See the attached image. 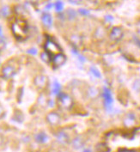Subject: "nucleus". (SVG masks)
<instances>
[{
  "label": "nucleus",
  "instance_id": "nucleus-13",
  "mask_svg": "<svg viewBox=\"0 0 140 152\" xmlns=\"http://www.w3.org/2000/svg\"><path fill=\"white\" fill-rule=\"evenodd\" d=\"M36 141L39 143H46L47 141V136L44 132H40L36 135Z\"/></svg>",
  "mask_w": 140,
  "mask_h": 152
},
{
  "label": "nucleus",
  "instance_id": "nucleus-26",
  "mask_svg": "<svg viewBox=\"0 0 140 152\" xmlns=\"http://www.w3.org/2000/svg\"><path fill=\"white\" fill-rule=\"evenodd\" d=\"M83 152H91V151H90V150H85V151H84Z\"/></svg>",
  "mask_w": 140,
  "mask_h": 152
},
{
  "label": "nucleus",
  "instance_id": "nucleus-3",
  "mask_svg": "<svg viewBox=\"0 0 140 152\" xmlns=\"http://www.w3.org/2000/svg\"><path fill=\"white\" fill-rule=\"evenodd\" d=\"M58 102L62 107L65 108H70L72 106V100L68 95L65 93H59L58 94Z\"/></svg>",
  "mask_w": 140,
  "mask_h": 152
},
{
  "label": "nucleus",
  "instance_id": "nucleus-11",
  "mask_svg": "<svg viewBox=\"0 0 140 152\" xmlns=\"http://www.w3.org/2000/svg\"><path fill=\"white\" fill-rule=\"evenodd\" d=\"M57 139H58V142L61 143V144H66L69 141V137H68L66 132H58V135H57Z\"/></svg>",
  "mask_w": 140,
  "mask_h": 152
},
{
  "label": "nucleus",
  "instance_id": "nucleus-22",
  "mask_svg": "<svg viewBox=\"0 0 140 152\" xmlns=\"http://www.w3.org/2000/svg\"><path fill=\"white\" fill-rule=\"evenodd\" d=\"M4 109H3V107L0 106V118H2V116L4 115Z\"/></svg>",
  "mask_w": 140,
  "mask_h": 152
},
{
  "label": "nucleus",
  "instance_id": "nucleus-23",
  "mask_svg": "<svg viewBox=\"0 0 140 152\" xmlns=\"http://www.w3.org/2000/svg\"><path fill=\"white\" fill-rule=\"evenodd\" d=\"M106 19H107V20H108V21H113V19H114V18H113L112 16H106Z\"/></svg>",
  "mask_w": 140,
  "mask_h": 152
},
{
  "label": "nucleus",
  "instance_id": "nucleus-12",
  "mask_svg": "<svg viewBox=\"0 0 140 152\" xmlns=\"http://www.w3.org/2000/svg\"><path fill=\"white\" fill-rule=\"evenodd\" d=\"M83 144H84V140L80 137H76L72 141V145H73L75 149H80L81 147H82Z\"/></svg>",
  "mask_w": 140,
  "mask_h": 152
},
{
  "label": "nucleus",
  "instance_id": "nucleus-14",
  "mask_svg": "<svg viewBox=\"0 0 140 152\" xmlns=\"http://www.w3.org/2000/svg\"><path fill=\"white\" fill-rule=\"evenodd\" d=\"M52 91L54 94H59L60 93V85L58 82H54L52 85Z\"/></svg>",
  "mask_w": 140,
  "mask_h": 152
},
{
  "label": "nucleus",
  "instance_id": "nucleus-4",
  "mask_svg": "<svg viewBox=\"0 0 140 152\" xmlns=\"http://www.w3.org/2000/svg\"><path fill=\"white\" fill-rule=\"evenodd\" d=\"M16 72L17 71H16L15 67H13L10 64H7L2 69V76L5 79H9L16 74Z\"/></svg>",
  "mask_w": 140,
  "mask_h": 152
},
{
  "label": "nucleus",
  "instance_id": "nucleus-21",
  "mask_svg": "<svg viewBox=\"0 0 140 152\" xmlns=\"http://www.w3.org/2000/svg\"><path fill=\"white\" fill-rule=\"evenodd\" d=\"M134 40H135V42H136V44L139 46L140 48V40L139 38H137V37H134Z\"/></svg>",
  "mask_w": 140,
  "mask_h": 152
},
{
  "label": "nucleus",
  "instance_id": "nucleus-24",
  "mask_svg": "<svg viewBox=\"0 0 140 152\" xmlns=\"http://www.w3.org/2000/svg\"><path fill=\"white\" fill-rule=\"evenodd\" d=\"M0 37H3V29L0 26Z\"/></svg>",
  "mask_w": 140,
  "mask_h": 152
},
{
  "label": "nucleus",
  "instance_id": "nucleus-1",
  "mask_svg": "<svg viewBox=\"0 0 140 152\" xmlns=\"http://www.w3.org/2000/svg\"><path fill=\"white\" fill-rule=\"evenodd\" d=\"M28 24L23 19H17L15 23H12L11 30L14 36L17 40H24L28 34Z\"/></svg>",
  "mask_w": 140,
  "mask_h": 152
},
{
  "label": "nucleus",
  "instance_id": "nucleus-19",
  "mask_svg": "<svg viewBox=\"0 0 140 152\" xmlns=\"http://www.w3.org/2000/svg\"><path fill=\"white\" fill-rule=\"evenodd\" d=\"M79 12H80V14H81L82 16H87V15L90 14V12H89L87 10H84V9H80V10H79Z\"/></svg>",
  "mask_w": 140,
  "mask_h": 152
},
{
  "label": "nucleus",
  "instance_id": "nucleus-18",
  "mask_svg": "<svg viewBox=\"0 0 140 152\" xmlns=\"http://www.w3.org/2000/svg\"><path fill=\"white\" fill-rule=\"evenodd\" d=\"M41 58H42L45 62H49L50 60H52V59H51V58L49 57V55H48L46 52H45L44 53H42V54H41Z\"/></svg>",
  "mask_w": 140,
  "mask_h": 152
},
{
  "label": "nucleus",
  "instance_id": "nucleus-2",
  "mask_svg": "<svg viewBox=\"0 0 140 152\" xmlns=\"http://www.w3.org/2000/svg\"><path fill=\"white\" fill-rule=\"evenodd\" d=\"M45 51L49 55L51 59L54 56L61 53L60 48L58 47L54 41H52V40H51L50 38H47V40L46 43H45Z\"/></svg>",
  "mask_w": 140,
  "mask_h": 152
},
{
  "label": "nucleus",
  "instance_id": "nucleus-25",
  "mask_svg": "<svg viewBox=\"0 0 140 152\" xmlns=\"http://www.w3.org/2000/svg\"><path fill=\"white\" fill-rule=\"evenodd\" d=\"M2 140H3V139H2V137H1V135H0V144H2Z\"/></svg>",
  "mask_w": 140,
  "mask_h": 152
},
{
  "label": "nucleus",
  "instance_id": "nucleus-6",
  "mask_svg": "<svg viewBox=\"0 0 140 152\" xmlns=\"http://www.w3.org/2000/svg\"><path fill=\"white\" fill-rule=\"evenodd\" d=\"M103 97H104V102H105V106L107 107H112V103L114 102L113 97L111 95L110 89L107 88V87L104 88V91H103Z\"/></svg>",
  "mask_w": 140,
  "mask_h": 152
},
{
  "label": "nucleus",
  "instance_id": "nucleus-7",
  "mask_svg": "<svg viewBox=\"0 0 140 152\" xmlns=\"http://www.w3.org/2000/svg\"><path fill=\"white\" fill-rule=\"evenodd\" d=\"M47 120L48 121V123L51 124L52 126H57L59 121H60V117L57 113L52 112L47 114Z\"/></svg>",
  "mask_w": 140,
  "mask_h": 152
},
{
  "label": "nucleus",
  "instance_id": "nucleus-10",
  "mask_svg": "<svg viewBox=\"0 0 140 152\" xmlns=\"http://www.w3.org/2000/svg\"><path fill=\"white\" fill-rule=\"evenodd\" d=\"M41 20H42V23L45 26H47V27L52 26V16H50L49 14H43V16H41Z\"/></svg>",
  "mask_w": 140,
  "mask_h": 152
},
{
  "label": "nucleus",
  "instance_id": "nucleus-20",
  "mask_svg": "<svg viewBox=\"0 0 140 152\" xmlns=\"http://www.w3.org/2000/svg\"><path fill=\"white\" fill-rule=\"evenodd\" d=\"M28 53H29V54H32V55H35V54H37V50H36L35 48L29 49V50L28 51Z\"/></svg>",
  "mask_w": 140,
  "mask_h": 152
},
{
  "label": "nucleus",
  "instance_id": "nucleus-16",
  "mask_svg": "<svg viewBox=\"0 0 140 152\" xmlns=\"http://www.w3.org/2000/svg\"><path fill=\"white\" fill-rule=\"evenodd\" d=\"M90 71L91 72L93 73V75L95 76V77H96L97 78H101V72L96 69V68H95V67H90Z\"/></svg>",
  "mask_w": 140,
  "mask_h": 152
},
{
  "label": "nucleus",
  "instance_id": "nucleus-5",
  "mask_svg": "<svg viewBox=\"0 0 140 152\" xmlns=\"http://www.w3.org/2000/svg\"><path fill=\"white\" fill-rule=\"evenodd\" d=\"M123 36V31L119 27H114L113 28V29L111 30L110 34H109V37L110 39L114 41H117V40H120Z\"/></svg>",
  "mask_w": 140,
  "mask_h": 152
},
{
  "label": "nucleus",
  "instance_id": "nucleus-9",
  "mask_svg": "<svg viewBox=\"0 0 140 152\" xmlns=\"http://www.w3.org/2000/svg\"><path fill=\"white\" fill-rule=\"evenodd\" d=\"M47 83V79L46 77L44 76H38L35 79H34V83L35 85L39 88H43Z\"/></svg>",
  "mask_w": 140,
  "mask_h": 152
},
{
  "label": "nucleus",
  "instance_id": "nucleus-17",
  "mask_svg": "<svg viewBox=\"0 0 140 152\" xmlns=\"http://www.w3.org/2000/svg\"><path fill=\"white\" fill-rule=\"evenodd\" d=\"M64 8V4H63V3L62 2H57L56 4H55V9H56V10L57 11H61Z\"/></svg>",
  "mask_w": 140,
  "mask_h": 152
},
{
  "label": "nucleus",
  "instance_id": "nucleus-15",
  "mask_svg": "<svg viewBox=\"0 0 140 152\" xmlns=\"http://www.w3.org/2000/svg\"><path fill=\"white\" fill-rule=\"evenodd\" d=\"M9 13H10V10H9L8 6H4V7L1 9V14L4 16H5V17L9 16Z\"/></svg>",
  "mask_w": 140,
  "mask_h": 152
},
{
  "label": "nucleus",
  "instance_id": "nucleus-8",
  "mask_svg": "<svg viewBox=\"0 0 140 152\" xmlns=\"http://www.w3.org/2000/svg\"><path fill=\"white\" fill-rule=\"evenodd\" d=\"M52 64L55 67H58L66 62V56L62 53H59L58 55L53 57L52 58Z\"/></svg>",
  "mask_w": 140,
  "mask_h": 152
}]
</instances>
